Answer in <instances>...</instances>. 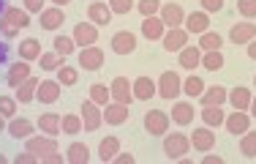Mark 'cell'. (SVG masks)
Masks as SVG:
<instances>
[{"label":"cell","instance_id":"d6a6232c","mask_svg":"<svg viewBox=\"0 0 256 164\" xmlns=\"http://www.w3.org/2000/svg\"><path fill=\"white\" fill-rule=\"evenodd\" d=\"M118 150H120V139L118 137H104L98 142V159L106 164V161H112L114 156H118Z\"/></svg>","mask_w":256,"mask_h":164},{"label":"cell","instance_id":"30bf717a","mask_svg":"<svg viewBox=\"0 0 256 164\" xmlns=\"http://www.w3.org/2000/svg\"><path fill=\"white\" fill-rule=\"evenodd\" d=\"M158 17L166 28H182V22H186V11H182L180 3H161Z\"/></svg>","mask_w":256,"mask_h":164},{"label":"cell","instance_id":"1f68e13d","mask_svg":"<svg viewBox=\"0 0 256 164\" xmlns=\"http://www.w3.org/2000/svg\"><path fill=\"white\" fill-rule=\"evenodd\" d=\"M41 58V41L38 39H22L20 41V60H28V63H33V60Z\"/></svg>","mask_w":256,"mask_h":164},{"label":"cell","instance_id":"ab89813d","mask_svg":"<svg viewBox=\"0 0 256 164\" xmlns=\"http://www.w3.org/2000/svg\"><path fill=\"white\" fill-rule=\"evenodd\" d=\"M38 63H41V69H44V71H58L60 66L66 63V58H63V55H58V52L52 50V52H41Z\"/></svg>","mask_w":256,"mask_h":164},{"label":"cell","instance_id":"836d02e7","mask_svg":"<svg viewBox=\"0 0 256 164\" xmlns=\"http://www.w3.org/2000/svg\"><path fill=\"white\" fill-rule=\"evenodd\" d=\"M60 131H63V134H79V131H84L82 115H76V112L63 115V118H60Z\"/></svg>","mask_w":256,"mask_h":164},{"label":"cell","instance_id":"44dd1931","mask_svg":"<svg viewBox=\"0 0 256 164\" xmlns=\"http://www.w3.org/2000/svg\"><path fill=\"white\" fill-rule=\"evenodd\" d=\"M6 131H8L14 139H28V137H33V131H36V126H33V120H28V118H11V123L6 126Z\"/></svg>","mask_w":256,"mask_h":164},{"label":"cell","instance_id":"3957f363","mask_svg":"<svg viewBox=\"0 0 256 164\" xmlns=\"http://www.w3.org/2000/svg\"><path fill=\"white\" fill-rule=\"evenodd\" d=\"M156 88H158V96H161V99L174 101V99L182 93V80H180L178 71H164V74L158 77Z\"/></svg>","mask_w":256,"mask_h":164},{"label":"cell","instance_id":"7dc6e473","mask_svg":"<svg viewBox=\"0 0 256 164\" xmlns=\"http://www.w3.org/2000/svg\"><path fill=\"white\" fill-rule=\"evenodd\" d=\"M109 9H112V14H131L134 0H109Z\"/></svg>","mask_w":256,"mask_h":164},{"label":"cell","instance_id":"f1b7e54d","mask_svg":"<svg viewBox=\"0 0 256 164\" xmlns=\"http://www.w3.org/2000/svg\"><path fill=\"white\" fill-rule=\"evenodd\" d=\"M251 99H254V93H251V88H242V85H237V88H232L229 90V104L232 109H242L246 112L248 107H251Z\"/></svg>","mask_w":256,"mask_h":164},{"label":"cell","instance_id":"9f6ffc18","mask_svg":"<svg viewBox=\"0 0 256 164\" xmlns=\"http://www.w3.org/2000/svg\"><path fill=\"white\" fill-rule=\"evenodd\" d=\"M224 159H221V156H218V153H207L204 156V164H221Z\"/></svg>","mask_w":256,"mask_h":164},{"label":"cell","instance_id":"5b68a950","mask_svg":"<svg viewBox=\"0 0 256 164\" xmlns=\"http://www.w3.org/2000/svg\"><path fill=\"white\" fill-rule=\"evenodd\" d=\"M25 150L38 156V161L44 159V156H50L58 150V137H50V134H33L25 139Z\"/></svg>","mask_w":256,"mask_h":164},{"label":"cell","instance_id":"ac0fdd59","mask_svg":"<svg viewBox=\"0 0 256 164\" xmlns=\"http://www.w3.org/2000/svg\"><path fill=\"white\" fill-rule=\"evenodd\" d=\"M60 85L58 80H44L38 82V90H36V101H41V104H54V101L60 99Z\"/></svg>","mask_w":256,"mask_h":164},{"label":"cell","instance_id":"f907efd6","mask_svg":"<svg viewBox=\"0 0 256 164\" xmlns=\"http://www.w3.org/2000/svg\"><path fill=\"white\" fill-rule=\"evenodd\" d=\"M11 58V47L6 44V39H0V66H6Z\"/></svg>","mask_w":256,"mask_h":164},{"label":"cell","instance_id":"f6af8a7d","mask_svg":"<svg viewBox=\"0 0 256 164\" xmlns=\"http://www.w3.org/2000/svg\"><path fill=\"white\" fill-rule=\"evenodd\" d=\"M136 11L144 17H158V11H161V0H139L136 3Z\"/></svg>","mask_w":256,"mask_h":164},{"label":"cell","instance_id":"5bb4252c","mask_svg":"<svg viewBox=\"0 0 256 164\" xmlns=\"http://www.w3.org/2000/svg\"><path fill=\"white\" fill-rule=\"evenodd\" d=\"M109 44H112L114 55H131L136 50V33H131V30H118Z\"/></svg>","mask_w":256,"mask_h":164},{"label":"cell","instance_id":"7c38bea8","mask_svg":"<svg viewBox=\"0 0 256 164\" xmlns=\"http://www.w3.org/2000/svg\"><path fill=\"white\" fill-rule=\"evenodd\" d=\"M79 66H82L84 71H98L104 66V50L101 47H82L79 50Z\"/></svg>","mask_w":256,"mask_h":164},{"label":"cell","instance_id":"484cf974","mask_svg":"<svg viewBox=\"0 0 256 164\" xmlns=\"http://www.w3.org/2000/svg\"><path fill=\"white\" fill-rule=\"evenodd\" d=\"M166 33V25L161 22V17H144L142 20V36L150 41H161Z\"/></svg>","mask_w":256,"mask_h":164},{"label":"cell","instance_id":"74e56055","mask_svg":"<svg viewBox=\"0 0 256 164\" xmlns=\"http://www.w3.org/2000/svg\"><path fill=\"white\" fill-rule=\"evenodd\" d=\"M90 101H96L98 107H106L112 101V93H109V88L104 82H96V85H90Z\"/></svg>","mask_w":256,"mask_h":164},{"label":"cell","instance_id":"8992f818","mask_svg":"<svg viewBox=\"0 0 256 164\" xmlns=\"http://www.w3.org/2000/svg\"><path fill=\"white\" fill-rule=\"evenodd\" d=\"M109 93H112V101H120V104H128L131 107L134 101V85L128 77H114L109 82Z\"/></svg>","mask_w":256,"mask_h":164},{"label":"cell","instance_id":"6da1fadb","mask_svg":"<svg viewBox=\"0 0 256 164\" xmlns=\"http://www.w3.org/2000/svg\"><path fill=\"white\" fill-rule=\"evenodd\" d=\"M30 25V14L25 9H14V6H8V9L3 11V17H0V39H16L20 36V30H25Z\"/></svg>","mask_w":256,"mask_h":164},{"label":"cell","instance_id":"ee69618b","mask_svg":"<svg viewBox=\"0 0 256 164\" xmlns=\"http://www.w3.org/2000/svg\"><path fill=\"white\" fill-rule=\"evenodd\" d=\"M16 96H0V115H3L6 120H11L16 115Z\"/></svg>","mask_w":256,"mask_h":164},{"label":"cell","instance_id":"816d5d0a","mask_svg":"<svg viewBox=\"0 0 256 164\" xmlns=\"http://www.w3.org/2000/svg\"><path fill=\"white\" fill-rule=\"evenodd\" d=\"M14 161H16V164H36V161H38V156L30 153V150H25V153H20Z\"/></svg>","mask_w":256,"mask_h":164},{"label":"cell","instance_id":"277c9868","mask_svg":"<svg viewBox=\"0 0 256 164\" xmlns=\"http://www.w3.org/2000/svg\"><path fill=\"white\" fill-rule=\"evenodd\" d=\"M144 123V131L153 137H161L169 131V123H172V118H169V112H164V109H148L142 118Z\"/></svg>","mask_w":256,"mask_h":164},{"label":"cell","instance_id":"ffe728a7","mask_svg":"<svg viewBox=\"0 0 256 164\" xmlns=\"http://www.w3.org/2000/svg\"><path fill=\"white\" fill-rule=\"evenodd\" d=\"M251 39H256V25L254 22H237L229 30V41L232 44H248Z\"/></svg>","mask_w":256,"mask_h":164},{"label":"cell","instance_id":"d6986e66","mask_svg":"<svg viewBox=\"0 0 256 164\" xmlns=\"http://www.w3.org/2000/svg\"><path fill=\"white\" fill-rule=\"evenodd\" d=\"M226 99H229V90L224 88V85H210V88H204V93L199 96V104L202 107H221Z\"/></svg>","mask_w":256,"mask_h":164},{"label":"cell","instance_id":"4316f807","mask_svg":"<svg viewBox=\"0 0 256 164\" xmlns=\"http://www.w3.org/2000/svg\"><path fill=\"white\" fill-rule=\"evenodd\" d=\"M38 82H41V80H36V77L30 74L25 82L16 85V88H14V90H16V93H14L16 101H20V104H30V101H36V90H38Z\"/></svg>","mask_w":256,"mask_h":164},{"label":"cell","instance_id":"d4e9b609","mask_svg":"<svg viewBox=\"0 0 256 164\" xmlns=\"http://www.w3.org/2000/svg\"><path fill=\"white\" fill-rule=\"evenodd\" d=\"M194 115H196V109H194L191 101H174L169 118H172L178 126H188V123H194Z\"/></svg>","mask_w":256,"mask_h":164},{"label":"cell","instance_id":"91938a15","mask_svg":"<svg viewBox=\"0 0 256 164\" xmlns=\"http://www.w3.org/2000/svg\"><path fill=\"white\" fill-rule=\"evenodd\" d=\"M6 9H8V0H0V17H3Z\"/></svg>","mask_w":256,"mask_h":164},{"label":"cell","instance_id":"bcb514c9","mask_svg":"<svg viewBox=\"0 0 256 164\" xmlns=\"http://www.w3.org/2000/svg\"><path fill=\"white\" fill-rule=\"evenodd\" d=\"M237 11H240L246 20H254L256 17V0H237Z\"/></svg>","mask_w":256,"mask_h":164},{"label":"cell","instance_id":"9c48e42d","mask_svg":"<svg viewBox=\"0 0 256 164\" xmlns=\"http://www.w3.org/2000/svg\"><path fill=\"white\" fill-rule=\"evenodd\" d=\"M188 137H191V148H194V150H199V153H207V150L216 148V131H212L210 126L194 129Z\"/></svg>","mask_w":256,"mask_h":164},{"label":"cell","instance_id":"ba28073f","mask_svg":"<svg viewBox=\"0 0 256 164\" xmlns=\"http://www.w3.org/2000/svg\"><path fill=\"white\" fill-rule=\"evenodd\" d=\"M82 123H84V131H96V129H101V123H104V109L96 104V101H84L82 104Z\"/></svg>","mask_w":256,"mask_h":164},{"label":"cell","instance_id":"681fc988","mask_svg":"<svg viewBox=\"0 0 256 164\" xmlns=\"http://www.w3.org/2000/svg\"><path fill=\"white\" fill-rule=\"evenodd\" d=\"M221 9H224V0H202V11H207V14H218Z\"/></svg>","mask_w":256,"mask_h":164},{"label":"cell","instance_id":"7a4b0ae2","mask_svg":"<svg viewBox=\"0 0 256 164\" xmlns=\"http://www.w3.org/2000/svg\"><path fill=\"white\" fill-rule=\"evenodd\" d=\"M191 150V137L182 134V131H174V134H169L164 139V153H166L169 161H178L182 156Z\"/></svg>","mask_w":256,"mask_h":164},{"label":"cell","instance_id":"c3c4849f","mask_svg":"<svg viewBox=\"0 0 256 164\" xmlns=\"http://www.w3.org/2000/svg\"><path fill=\"white\" fill-rule=\"evenodd\" d=\"M46 9V0H25V11L28 14H41Z\"/></svg>","mask_w":256,"mask_h":164},{"label":"cell","instance_id":"680465c9","mask_svg":"<svg viewBox=\"0 0 256 164\" xmlns=\"http://www.w3.org/2000/svg\"><path fill=\"white\" fill-rule=\"evenodd\" d=\"M248 109H251V118H256V96L251 99V107H248Z\"/></svg>","mask_w":256,"mask_h":164},{"label":"cell","instance_id":"b9f144b4","mask_svg":"<svg viewBox=\"0 0 256 164\" xmlns=\"http://www.w3.org/2000/svg\"><path fill=\"white\" fill-rule=\"evenodd\" d=\"M202 69H207V71H218V69H224V52H221V50L202 52Z\"/></svg>","mask_w":256,"mask_h":164},{"label":"cell","instance_id":"f5cc1de1","mask_svg":"<svg viewBox=\"0 0 256 164\" xmlns=\"http://www.w3.org/2000/svg\"><path fill=\"white\" fill-rule=\"evenodd\" d=\"M63 159H66V156H63V153H58V150H54V153L44 156V159H41V164H60Z\"/></svg>","mask_w":256,"mask_h":164},{"label":"cell","instance_id":"db71d44e","mask_svg":"<svg viewBox=\"0 0 256 164\" xmlns=\"http://www.w3.org/2000/svg\"><path fill=\"white\" fill-rule=\"evenodd\" d=\"M112 161L114 164H134V153H120V150H118V156H114Z\"/></svg>","mask_w":256,"mask_h":164},{"label":"cell","instance_id":"6f0895ef","mask_svg":"<svg viewBox=\"0 0 256 164\" xmlns=\"http://www.w3.org/2000/svg\"><path fill=\"white\" fill-rule=\"evenodd\" d=\"M68 3H71V0H52V6H60V9H66Z\"/></svg>","mask_w":256,"mask_h":164},{"label":"cell","instance_id":"f546056e","mask_svg":"<svg viewBox=\"0 0 256 164\" xmlns=\"http://www.w3.org/2000/svg\"><path fill=\"white\" fill-rule=\"evenodd\" d=\"M66 161L71 164H88L90 161V148L84 142H71L66 148Z\"/></svg>","mask_w":256,"mask_h":164},{"label":"cell","instance_id":"6125c7cd","mask_svg":"<svg viewBox=\"0 0 256 164\" xmlns=\"http://www.w3.org/2000/svg\"><path fill=\"white\" fill-rule=\"evenodd\" d=\"M3 161H6V156H3V153H0V164H3Z\"/></svg>","mask_w":256,"mask_h":164},{"label":"cell","instance_id":"7bdbcfd3","mask_svg":"<svg viewBox=\"0 0 256 164\" xmlns=\"http://www.w3.org/2000/svg\"><path fill=\"white\" fill-rule=\"evenodd\" d=\"M52 47H54V52L63 55V58H68V55L76 50V44H74V39H71V36H54Z\"/></svg>","mask_w":256,"mask_h":164},{"label":"cell","instance_id":"f35d334b","mask_svg":"<svg viewBox=\"0 0 256 164\" xmlns=\"http://www.w3.org/2000/svg\"><path fill=\"white\" fill-rule=\"evenodd\" d=\"M240 153L246 159H256V131L248 129L246 134H240Z\"/></svg>","mask_w":256,"mask_h":164},{"label":"cell","instance_id":"94428289","mask_svg":"<svg viewBox=\"0 0 256 164\" xmlns=\"http://www.w3.org/2000/svg\"><path fill=\"white\" fill-rule=\"evenodd\" d=\"M3 131H6V118L0 115V134H3Z\"/></svg>","mask_w":256,"mask_h":164},{"label":"cell","instance_id":"4fadbf2b","mask_svg":"<svg viewBox=\"0 0 256 164\" xmlns=\"http://www.w3.org/2000/svg\"><path fill=\"white\" fill-rule=\"evenodd\" d=\"M128 118H131V109H128V104L109 101V104L104 107V123H109V126H123Z\"/></svg>","mask_w":256,"mask_h":164},{"label":"cell","instance_id":"8d00e7d4","mask_svg":"<svg viewBox=\"0 0 256 164\" xmlns=\"http://www.w3.org/2000/svg\"><path fill=\"white\" fill-rule=\"evenodd\" d=\"M199 50H202V52H212V50H221V47H224V39H221V36H218V33H212V30H204V33L202 36H199Z\"/></svg>","mask_w":256,"mask_h":164},{"label":"cell","instance_id":"2e32d148","mask_svg":"<svg viewBox=\"0 0 256 164\" xmlns=\"http://www.w3.org/2000/svg\"><path fill=\"white\" fill-rule=\"evenodd\" d=\"M182 28L188 30V36H202L204 30H210V17H207V11H191V14H186Z\"/></svg>","mask_w":256,"mask_h":164},{"label":"cell","instance_id":"cb8c5ba5","mask_svg":"<svg viewBox=\"0 0 256 164\" xmlns=\"http://www.w3.org/2000/svg\"><path fill=\"white\" fill-rule=\"evenodd\" d=\"M131 85H134V99H139V101H150L158 93L156 80H150V77H136Z\"/></svg>","mask_w":256,"mask_h":164},{"label":"cell","instance_id":"4dcf8cb0","mask_svg":"<svg viewBox=\"0 0 256 164\" xmlns=\"http://www.w3.org/2000/svg\"><path fill=\"white\" fill-rule=\"evenodd\" d=\"M60 118H63V115H58V112H44V115H41V118H38L41 134L58 137V134H60Z\"/></svg>","mask_w":256,"mask_h":164},{"label":"cell","instance_id":"d590c367","mask_svg":"<svg viewBox=\"0 0 256 164\" xmlns=\"http://www.w3.org/2000/svg\"><path fill=\"white\" fill-rule=\"evenodd\" d=\"M202 120H204V126H210V129H218V126H224L226 115H224L221 107H202Z\"/></svg>","mask_w":256,"mask_h":164},{"label":"cell","instance_id":"11a10c76","mask_svg":"<svg viewBox=\"0 0 256 164\" xmlns=\"http://www.w3.org/2000/svg\"><path fill=\"white\" fill-rule=\"evenodd\" d=\"M246 50H248V58H251V60H256V39H251V41H248V44H246Z\"/></svg>","mask_w":256,"mask_h":164},{"label":"cell","instance_id":"9a60e30c","mask_svg":"<svg viewBox=\"0 0 256 164\" xmlns=\"http://www.w3.org/2000/svg\"><path fill=\"white\" fill-rule=\"evenodd\" d=\"M224 126H226L229 134H246L248 129H251V112H242V109H234L232 115H226V120H224Z\"/></svg>","mask_w":256,"mask_h":164},{"label":"cell","instance_id":"e575fe53","mask_svg":"<svg viewBox=\"0 0 256 164\" xmlns=\"http://www.w3.org/2000/svg\"><path fill=\"white\" fill-rule=\"evenodd\" d=\"M204 88L207 85L202 82V77H196V74H191V77L182 80V93H186L188 99H199V96L204 93Z\"/></svg>","mask_w":256,"mask_h":164},{"label":"cell","instance_id":"7402d4cb","mask_svg":"<svg viewBox=\"0 0 256 164\" xmlns=\"http://www.w3.org/2000/svg\"><path fill=\"white\" fill-rule=\"evenodd\" d=\"M38 17H41V28L44 30H58L66 22V11L60 9V6H50V9H44Z\"/></svg>","mask_w":256,"mask_h":164},{"label":"cell","instance_id":"e0dca14e","mask_svg":"<svg viewBox=\"0 0 256 164\" xmlns=\"http://www.w3.org/2000/svg\"><path fill=\"white\" fill-rule=\"evenodd\" d=\"M88 20L93 22V25H109L112 22V9H109V3H104V0H93V3L88 6Z\"/></svg>","mask_w":256,"mask_h":164},{"label":"cell","instance_id":"83f0119b","mask_svg":"<svg viewBox=\"0 0 256 164\" xmlns=\"http://www.w3.org/2000/svg\"><path fill=\"white\" fill-rule=\"evenodd\" d=\"M30 77V63L28 60H16L14 66H8V71H6V82H8V88H16L20 82H25Z\"/></svg>","mask_w":256,"mask_h":164},{"label":"cell","instance_id":"603a6c76","mask_svg":"<svg viewBox=\"0 0 256 164\" xmlns=\"http://www.w3.org/2000/svg\"><path fill=\"white\" fill-rule=\"evenodd\" d=\"M178 58H180V66H182L186 71H194L196 66H202V50H199L196 44L182 47V50L178 52Z\"/></svg>","mask_w":256,"mask_h":164},{"label":"cell","instance_id":"60d3db41","mask_svg":"<svg viewBox=\"0 0 256 164\" xmlns=\"http://www.w3.org/2000/svg\"><path fill=\"white\" fill-rule=\"evenodd\" d=\"M58 82L63 85V88H71V85L79 82V69H74V66H60L58 69Z\"/></svg>","mask_w":256,"mask_h":164},{"label":"cell","instance_id":"be15d7a7","mask_svg":"<svg viewBox=\"0 0 256 164\" xmlns=\"http://www.w3.org/2000/svg\"><path fill=\"white\" fill-rule=\"evenodd\" d=\"M254 88H256V77H254Z\"/></svg>","mask_w":256,"mask_h":164},{"label":"cell","instance_id":"8fae6325","mask_svg":"<svg viewBox=\"0 0 256 164\" xmlns=\"http://www.w3.org/2000/svg\"><path fill=\"white\" fill-rule=\"evenodd\" d=\"M161 44L166 52H180L182 47H188V30L186 28H166Z\"/></svg>","mask_w":256,"mask_h":164},{"label":"cell","instance_id":"52a82bcc","mask_svg":"<svg viewBox=\"0 0 256 164\" xmlns=\"http://www.w3.org/2000/svg\"><path fill=\"white\" fill-rule=\"evenodd\" d=\"M71 39H74L76 47H93L98 41V25H93V22H76Z\"/></svg>","mask_w":256,"mask_h":164}]
</instances>
